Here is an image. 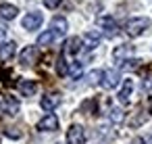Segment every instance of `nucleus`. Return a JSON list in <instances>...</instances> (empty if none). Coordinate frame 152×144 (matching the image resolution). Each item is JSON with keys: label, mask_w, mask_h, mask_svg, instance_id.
<instances>
[{"label": "nucleus", "mask_w": 152, "mask_h": 144, "mask_svg": "<svg viewBox=\"0 0 152 144\" xmlns=\"http://www.w3.org/2000/svg\"><path fill=\"white\" fill-rule=\"evenodd\" d=\"M148 27H150V19H148V17H131V19H127V23H125V34H127L129 38H137V36H142Z\"/></svg>", "instance_id": "f257e3e1"}, {"label": "nucleus", "mask_w": 152, "mask_h": 144, "mask_svg": "<svg viewBox=\"0 0 152 144\" xmlns=\"http://www.w3.org/2000/svg\"><path fill=\"white\" fill-rule=\"evenodd\" d=\"M96 25L102 29V34L106 36V38H115L117 34H119V27H117V21L113 19V17H100L98 21H96Z\"/></svg>", "instance_id": "f03ea898"}, {"label": "nucleus", "mask_w": 152, "mask_h": 144, "mask_svg": "<svg viewBox=\"0 0 152 144\" xmlns=\"http://www.w3.org/2000/svg\"><path fill=\"white\" fill-rule=\"evenodd\" d=\"M119 84H121V73H119V69H108V71H104L102 84H100L104 90H115Z\"/></svg>", "instance_id": "7ed1b4c3"}, {"label": "nucleus", "mask_w": 152, "mask_h": 144, "mask_svg": "<svg viewBox=\"0 0 152 144\" xmlns=\"http://www.w3.org/2000/svg\"><path fill=\"white\" fill-rule=\"evenodd\" d=\"M42 23H44V15L38 13V11H31V13H27V15L23 17V29H27V32L38 29Z\"/></svg>", "instance_id": "20e7f679"}, {"label": "nucleus", "mask_w": 152, "mask_h": 144, "mask_svg": "<svg viewBox=\"0 0 152 144\" xmlns=\"http://www.w3.org/2000/svg\"><path fill=\"white\" fill-rule=\"evenodd\" d=\"M38 129L40 132H56L58 129V117L54 113H46L40 121H38Z\"/></svg>", "instance_id": "39448f33"}, {"label": "nucleus", "mask_w": 152, "mask_h": 144, "mask_svg": "<svg viewBox=\"0 0 152 144\" xmlns=\"http://www.w3.org/2000/svg\"><path fill=\"white\" fill-rule=\"evenodd\" d=\"M38 61V46H25L23 50H21V54H19V63L23 65V67H29V65H34Z\"/></svg>", "instance_id": "423d86ee"}, {"label": "nucleus", "mask_w": 152, "mask_h": 144, "mask_svg": "<svg viewBox=\"0 0 152 144\" xmlns=\"http://www.w3.org/2000/svg\"><path fill=\"white\" fill-rule=\"evenodd\" d=\"M86 142V132L81 125H71L67 132V144H83Z\"/></svg>", "instance_id": "0eeeda50"}, {"label": "nucleus", "mask_w": 152, "mask_h": 144, "mask_svg": "<svg viewBox=\"0 0 152 144\" xmlns=\"http://www.w3.org/2000/svg\"><path fill=\"white\" fill-rule=\"evenodd\" d=\"M67 27H69V23H67V19H65V17H61V15L52 17V21H50V32H52L56 38L65 36V34H67Z\"/></svg>", "instance_id": "6e6552de"}, {"label": "nucleus", "mask_w": 152, "mask_h": 144, "mask_svg": "<svg viewBox=\"0 0 152 144\" xmlns=\"http://www.w3.org/2000/svg\"><path fill=\"white\" fill-rule=\"evenodd\" d=\"M131 54H133V46H129V44H121V46H117L115 50H113V59H115V63H125L127 59H131Z\"/></svg>", "instance_id": "1a4fd4ad"}, {"label": "nucleus", "mask_w": 152, "mask_h": 144, "mask_svg": "<svg viewBox=\"0 0 152 144\" xmlns=\"http://www.w3.org/2000/svg\"><path fill=\"white\" fill-rule=\"evenodd\" d=\"M81 48H83V40L77 38V36H73V38H69V40L65 42V50H63V54H79Z\"/></svg>", "instance_id": "9d476101"}, {"label": "nucleus", "mask_w": 152, "mask_h": 144, "mask_svg": "<svg viewBox=\"0 0 152 144\" xmlns=\"http://www.w3.org/2000/svg\"><path fill=\"white\" fill-rule=\"evenodd\" d=\"M0 113H7V115H17L19 113V100L13 96H7L0 104Z\"/></svg>", "instance_id": "9b49d317"}, {"label": "nucleus", "mask_w": 152, "mask_h": 144, "mask_svg": "<svg viewBox=\"0 0 152 144\" xmlns=\"http://www.w3.org/2000/svg\"><path fill=\"white\" fill-rule=\"evenodd\" d=\"M15 52H17V44L15 42H2L0 44V61L2 63L11 61L15 57Z\"/></svg>", "instance_id": "f8f14e48"}, {"label": "nucleus", "mask_w": 152, "mask_h": 144, "mask_svg": "<svg viewBox=\"0 0 152 144\" xmlns=\"http://www.w3.org/2000/svg\"><path fill=\"white\" fill-rule=\"evenodd\" d=\"M131 92H133V79H125L123 82V88L119 90V102L121 104H129V100H131Z\"/></svg>", "instance_id": "ddd939ff"}, {"label": "nucleus", "mask_w": 152, "mask_h": 144, "mask_svg": "<svg viewBox=\"0 0 152 144\" xmlns=\"http://www.w3.org/2000/svg\"><path fill=\"white\" fill-rule=\"evenodd\" d=\"M58 104H61V96H58V94H46V96L40 100V107H42L44 111H48V113H52Z\"/></svg>", "instance_id": "4468645a"}, {"label": "nucleus", "mask_w": 152, "mask_h": 144, "mask_svg": "<svg viewBox=\"0 0 152 144\" xmlns=\"http://www.w3.org/2000/svg\"><path fill=\"white\" fill-rule=\"evenodd\" d=\"M17 88H19L21 96H34V94L38 92V84H36L34 79H21Z\"/></svg>", "instance_id": "2eb2a0df"}, {"label": "nucleus", "mask_w": 152, "mask_h": 144, "mask_svg": "<svg viewBox=\"0 0 152 144\" xmlns=\"http://www.w3.org/2000/svg\"><path fill=\"white\" fill-rule=\"evenodd\" d=\"M17 13H19V9L15 7V4H0V19H4V21H13L15 17H17Z\"/></svg>", "instance_id": "dca6fc26"}, {"label": "nucleus", "mask_w": 152, "mask_h": 144, "mask_svg": "<svg viewBox=\"0 0 152 144\" xmlns=\"http://www.w3.org/2000/svg\"><path fill=\"white\" fill-rule=\"evenodd\" d=\"M81 40H83L86 48H90V50H92V48H96V46H98V42L102 40V34H100V32H86V36H83Z\"/></svg>", "instance_id": "f3484780"}, {"label": "nucleus", "mask_w": 152, "mask_h": 144, "mask_svg": "<svg viewBox=\"0 0 152 144\" xmlns=\"http://www.w3.org/2000/svg\"><path fill=\"white\" fill-rule=\"evenodd\" d=\"M56 73L63 77V75H69V63H67V59H65V54H61L58 59H56Z\"/></svg>", "instance_id": "a211bd4d"}, {"label": "nucleus", "mask_w": 152, "mask_h": 144, "mask_svg": "<svg viewBox=\"0 0 152 144\" xmlns=\"http://www.w3.org/2000/svg\"><path fill=\"white\" fill-rule=\"evenodd\" d=\"M54 38H56V36L48 29V32H44V34L38 36V46H50V44L54 42Z\"/></svg>", "instance_id": "6ab92c4d"}, {"label": "nucleus", "mask_w": 152, "mask_h": 144, "mask_svg": "<svg viewBox=\"0 0 152 144\" xmlns=\"http://www.w3.org/2000/svg\"><path fill=\"white\" fill-rule=\"evenodd\" d=\"M81 73H83V63H71L69 65V75L73 77V79H79L81 77Z\"/></svg>", "instance_id": "aec40b11"}, {"label": "nucleus", "mask_w": 152, "mask_h": 144, "mask_svg": "<svg viewBox=\"0 0 152 144\" xmlns=\"http://www.w3.org/2000/svg\"><path fill=\"white\" fill-rule=\"evenodd\" d=\"M108 117H110V121H113V123H121V121L125 119V113H123V109L113 107V109L108 111Z\"/></svg>", "instance_id": "412c9836"}, {"label": "nucleus", "mask_w": 152, "mask_h": 144, "mask_svg": "<svg viewBox=\"0 0 152 144\" xmlns=\"http://www.w3.org/2000/svg\"><path fill=\"white\" fill-rule=\"evenodd\" d=\"M140 63H142V61H137V59H127V61H125V63H121L119 67H121V69H125V71H131V69H137V67H140Z\"/></svg>", "instance_id": "4be33fe9"}, {"label": "nucleus", "mask_w": 152, "mask_h": 144, "mask_svg": "<svg viewBox=\"0 0 152 144\" xmlns=\"http://www.w3.org/2000/svg\"><path fill=\"white\" fill-rule=\"evenodd\" d=\"M102 75H104V71H92L88 75V79H90V84H102Z\"/></svg>", "instance_id": "5701e85b"}, {"label": "nucleus", "mask_w": 152, "mask_h": 144, "mask_svg": "<svg viewBox=\"0 0 152 144\" xmlns=\"http://www.w3.org/2000/svg\"><path fill=\"white\" fill-rule=\"evenodd\" d=\"M4 136H7V138H15V140H19L23 134H21L19 129H15V127H7V129H4Z\"/></svg>", "instance_id": "b1692460"}, {"label": "nucleus", "mask_w": 152, "mask_h": 144, "mask_svg": "<svg viewBox=\"0 0 152 144\" xmlns=\"http://www.w3.org/2000/svg\"><path fill=\"white\" fill-rule=\"evenodd\" d=\"M44 4H46L48 9H56V7L61 4V0H44Z\"/></svg>", "instance_id": "393cba45"}, {"label": "nucleus", "mask_w": 152, "mask_h": 144, "mask_svg": "<svg viewBox=\"0 0 152 144\" xmlns=\"http://www.w3.org/2000/svg\"><path fill=\"white\" fill-rule=\"evenodd\" d=\"M144 90H152V75L146 77V82H144Z\"/></svg>", "instance_id": "a878e982"}, {"label": "nucleus", "mask_w": 152, "mask_h": 144, "mask_svg": "<svg viewBox=\"0 0 152 144\" xmlns=\"http://www.w3.org/2000/svg\"><path fill=\"white\" fill-rule=\"evenodd\" d=\"M4 38H7V29H4L2 25H0V42H2Z\"/></svg>", "instance_id": "bb28decb"}, {"label": "nucleus", "mask_w": 152, "mask_h": 144, "mask_svg": "<svg viewBox=\"0 0 152 144\" xmlns=\"http://www.w3.org/2000/svg\"><path fill=\"white\" fill-rule=\"evenodd\" d=\"M131 144H146V142H144V138H140V136H137V138H133V140H131Z\"/></svg>", "instance_id": "cd10ccee"}, {"label": "nucleus", "mask_w": 152, "mask_h": 144, "mask_svg": "<svg viewBox=\"0 0 152 144\" xmlns=\"http://www.w3.org/2000/svg\"><path fill=\"white\" fill-rule=\"evenodd\" d=\"M148 111H150V113H152V96H150V98H148Z\"/></svg>", "instance_id": "c85d7f7f"}, {"label": "nucleus", "mask_w": 152, "mask_h": 144, "mask_svg": "<svg viewBox=\"0 0 152 144\" xmlns=\"http://www.w3.org/2000/svg\"><path fill=\"white\" fill-rule=\"evenodd\" d=\"M148 144H152V136H150V142H148Z\"/></svg>", "instance_id": "c756f323"}]
</instances>
